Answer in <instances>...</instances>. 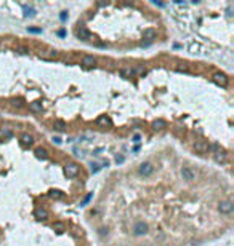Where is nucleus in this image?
I'll list each match as a JSON object with an SVG mask.
<instances>
[{
	"instance_id": "nucleus-14",
	"label": "nucleus",
	"mask_w": 234,
	"mask_h": 246,
	"mask_svg": "<svg viewBox=\"0 0 234 246\" xmlns=\"http://www.w3.org/2000/svg\"><path fill=\"white\" fill-rule=\"evenodd\" d=\"M29 109H31L32 112H35V114H40V112H42V109H44V106H42V102H37L35 101V102L29 104Z\"/></svg>"
},
{
	"instance_id": "nucleus-17",
	"label": "nucleus",
	"mask_w": 234,
	"mask_h": 246,
	"mask_svg": "<svg viewBox=\"0 0 234 246\" xmlns=\"http://www.w3.org/2000/svg\"><path fill=\"white\" fill-rule=\"evenodd\" d=\"M153 128L157 131V130H164V128H167V123H165L164 120H154L153 121Z\"/></svg>"
},
{
	"instance_id": "nucleus-8",
	"label": "nucleus",
	"mask_w": 234,
	"mask_h": 246,
	"mask_svg": "<svg viewBox=\"0 0 234 246\" xmlns=\"http://www.w3.org/2000/svg\"><path fill=\"white\" fill-rule=\"evenodd\" d=\"M56 56H58V53L55 50H42L39 53V58H42V59H55Z\"/></svg>"
},
{
	"instance_id": "nucleus-27",
	"label": "nucleus",
	"mask_w": 234,
	"mask_h": 246,
	"mask_svg": "<svg viewBox=\"0 0 234 246\" xmlns=\"http://www.w3.org/2000/svg\"><path fill=\"white\" fill-rule=\"evenodd\" d=\"M53 142H55V144H61V142H63V139L56 136V138H53Z\"/></svg>"
},
{
	"instance_id": "nucleus-4",
	"label": "nucleus",
	"mask_w": 234,
	"mask_h": 246,
	"mask_svg": "<svg viewBox=\"0 0 234 246\" xmlns=\"http://www.w3.org/2000/svg\"><path fill=\"white\" fill-rule=\"evenodd\" d=\"M64 173L67 177H75L79 174V165L77 163H67L64 166Z\"/></svg>"
},
{
	"instance_id": "nucleus-30",
	"label": "nucleus",
	"mask_w": 234,
	"mask_h": 246,
	"mask_svg": "<svg viewBox=\"0 0 234 246\" xmlns=\"http://www.w3.org/2000/svg\"><path fill=\"white\" fill-rule=\"evenodd\" d=\"M100 234H101V235H104V234L107 235V229H101V232H100Z\"/></svg>"
},
{
	"instance_id": "nucleus-19",
	"label": "nucleus",
	"mask_w": 234,
	"mask_h": 246,
	"mask_svg": "<svg viewBox=\"0 0 234 246\" xmlns=\"http://www.w3.org/2000/svg\"><path fill=\"white\" fill-rule=\"evenodd\" d=\"M55 128L60 130V131H64L66 130V123L63 120H55Z\"/></svg>"
},
{
	"instance_id": "nucleus-15",
	"label": "nucleus",
	"mask_w": 234,
	"mask_h": 246,
	"mask_svg": "<svg viewBox=\"0 0 234 246\" xmlns=\"http://www.w3.org/2000/svg\"><path fill=\"white\" fill-rule=\"evenodd\" d=\"M82 64H84L85 67H93L96 64V59L93 56H84V59H82Z\"/></svg>"
},
{
	"instance_id": "nucleus-11",
	"label": "nucleus",
	"mask_w": 234,
	"mask_h": 246,
	"mask_svg": "<svg viewBox=\"0 0 234 246\" xmlns=\"http://www.w3.org/2000/svg\"><path fill=\"white\" fill-rule=\"evenodd\" d=\"M157 37V31L156 29H153V27H149V29H144V32H143V38H146V40H154Z\"/></svg>"
},
{
	"instance_id": "nucleus-10",
	"label": "nucleus",
	"mask_w": 234,
	"mask_h": 246,
	"mask_svg": "<svg viewBox=\"0 0 234 246\" xmlns=\"http://www.w3.org/2000/svg\"><path fill=\"white\" fill-rule=\"evenodd\" d=\"M19 141H21V144L24 145V147H31L32 144H34V138L31 134H23L21 138H19Z\"/></svg>"
},
{
	"instance_id": "nucleus-13",
	"label": "nucleus",
	"mask_w": 234,
	"mask_h": 246,
	"mask_svg": "<svg viewBox=\"0 0 234 246\" xmlns=\"http://www.w3.org/2000/svg\"><path fill=\"white\" fill-rule=\"evenodd\" d=\"M213 158H215L216 163H226V161H228V155H226L225 152H221V150L215 152V154H213Z\"/></svg>"
},
{
	"instance_id": "nucleus-2",
	"label": "nucleus",
	"mask_w": 234,
	"mask_h": 246,
	"mask_svg": "<svg viewBox=\"0 0 234 246\" xmlns=\"http://www.w3.org/2000/svg\"><path fill=\"white\" fill-rule=\"evenodd\" d=\"M133 235H136V237H143V235H146L148 234V224L146 222H143V221H140V222H136L135 225H133Z\"/></svg>"
},
{
	"instance_id": "nucleus-28",
	"label": "nucleus",
	"mask_w": 234,
	"mask_h": 246,
	"mask_svg": "<svg viewBox=\"0 0 234 246\" xmlns=\"http://www.w3.org/2000/svg\"><path fill=\"white\" fill-rule=\"evenodd\" d=\"M133 142H140V134H135L133 136Z\"/></svg>"
},
{
	"instance_id": "nucleus-24",
	"label": "nucleus",
	"mask_w": 234,
	"mask_h": 246,
	"mask_svg": "<svg viewBox=\"0 0 234 246\" xmlns=\"http://www.w3.org/2000/svg\"><path fill=\"white\" fill-rule=\"evenodd\" d=\"M53 229L58 230V232H63V230H64V224H63V222H55V224H53Z\"/></svg>"
},
{
	"instance_id": "nucleus-3",
	"label": "nucleus",
	"mask_w": 234,
	"mask_h": 246,
	"mask_svg": "<svg viewBox=\"0 0 234 246\" xmlns=\"http://www.w3.org/2000/svg\"><path fill=\"white\" fill-rule=\"evenodd\" d=\"M218 211L221 213V214H231V213L234 211V204H232V201H229V200L220 201V203H218Z\"/></svg>"
},
{
	"instance_id": "nucleus-26",
	"label": "nucleus",
	"mask_w": 234,
	"mask_h": 246,
	"mask_svg": "<svg viewBox=\"0 0 234 246\" xmlns=\"http://www.w3.org/2000/svg\"><path fill=\"white\" fill-rule=\"evenodd\" d=\"M176 71H180V72H181V71H183V72H188V67H186V66H178V67H176Z\"/></svg>"
},
{
	"instance_id": "nucleus-25",
	"label": "nucleus",
	"mask_w": 234,
	"mask_h": 246,
	"mask_svg": "<svg viewBox=\"0 0 234 246\" xmlns=\"http://www.w3.org/2000/svg\"><path fill=\"white\" fill-rule=\"evenodd\" d=\"M90 166H91V173H98V171L101 170V165H100V163H91Z\"/></svg>"
},
{
	"instance_id": "nucleus-18",
	"label": "nucleus",
	"mask_w": 234,
	"mask_h": 246,
	"mask_svg": "<svg viewBox=\"0 0 234 246\" xmlns=\"http://www.w3.org/2000/svg\"><path fill=\"white\" fill-rule=\"evenodd\" d=\"M96 123H98V125H104V126H111V120H109V117H106V115L100 117L96 120Z\"/></svg>"
},
{
	"instance_id": "nucleus-21",
	"label": "nucleus",
	"mask_w": 234,
	"mask_h": 246,
	"mask_svg": "<svg viewBox=\"0 0 234 246\" xmlns=\"http://www.w3.org/2000/svg\"><path fill=\"white\" fill-rule=\"evenodd\" d=\"M48 195H50L51 198H63V197H64V194L60 192V190H50Z\"/></svg>"
},
{
	"instance_id": "nucleus-12",
	"label": "nucleus",
	"mask_w": 234,
	"mask_h": 246,
	"mask_svg": "<svg viewBox=\"0 0 234 246\" xmlns=\"http://www.w3.org/2000/svg\"><path fill=\"white\" fill-rule=\"evenodd\" d=\"M77 37L82 38V40H90V38H91V34L85 29V27H79V29H77Z\"/></svg>"
},
{
	"instance_id": "nucleus-1",
	"label": "nucleus",
	"mask_w": 234,
	"mask_h": 246,
	"mask_svg": "<svg viewBox=\"0 0 234 246\" xmlns=\"http://www.w3.org/2000/svg\"><path fill=\"white\" fill-rule=\"evenodd\" d=\"M154 171H156V166H154L151 161H144V163H141V165L138 166V174H140V176H144V177L151 176Z\"/></svg>"
},
{
	"instance_id": "nucleus-29",
	"label": "nucleus",
	"mask_w": 234,
	"mask_h": 246,
	"mask_svg": "<svg viewBox=\"0 0 234 246\" xmlns=\"http://www.w3.org/2000/svg\"><path fill=\"white\" fill-rule=\"evenodd\" d=\"M123 160H125V158H123V157H122V155H120V157H117V158H116V161H117V163H122V161H123Z\"/></svg>"
},
{
	"instance_id": "nucleus-20",
	"label": "nucleus",
	"mask_w": 234,
	"mask_h": 246,
	"mask_svg": "<svg viewBox=\"0 0 234 246\" xmlns=\"http://www.w3.org/2000/svg\"><path fill=\"white\" fill-rule=\"evenodd\" d=\"M120 74H122V77H132L133 75V69H130V67H123V69L120 71Z\"/></svg>"
},
{
	"instance_id": "nucleus-16",
	"label": "nucleus",
	"mask_w": 234,
	"mask_h": 246,
	"mask_svg": "<svg viewBox=\"0 0 234 246\" xmlns=\"http://www.w3.org/2000/svg\"><path fill=\"white\" fill-rule=\"evenodd\" d=\"M35 155H37L39 158H44V160H47V158H48V152H47V149H44V147L35 149Z\"/></svg>"
},
{
	"instance_id": "nucleus-23",
	"label": "nucleus",
	"mask_w": 234,
	"mask_h": 246,
	"mask_svg": "<svg viewBox=\"0 0 234 246\" xmlns=\"http://www.w3.org/2000/svg\"><path fill=\"white\" fill-rule=\"evenodd\" d=\"M133 74H136V75H146V69H144V67H136V69H133Z\"/></svg>"
},
{
	"instance_id": "nucleus-22",
	"label": "nucleus",
	"mask_w": 234,
	"mask_h": 246,
	"mask_svg": "<svg viewBox=\"0 0 234 246\" xmlns=\"http://www.w3.org/2000/svg\"><path fill=\"white\" fill-rule=\"evenodd\" d=\"M199 50H200V45H199V43H191V45H189V51H191V53H199Z\"/></svg>"
},
{
	"instance_id": "nucleus-6",
	"label": "nucleus",
	"mask_w": 234,
	"mask_h": 246,
	"mask_svg": "<svg viewBox=\"0 0 234 246\" xmlns=\"http://www.w3.org/2000/svg\"><path fill=\"white\" fill-rule=\"evenodd\" d=\"M212 80L215 81L216 85H221V86H226V85H228V81H229V78H228L225 74H221V72H216V74H213Z\"/></svg>"
},
{
	"instance_id": "nucleus-5",
	"label": "nucleus",
	"mask_w": 234,
	"mask_h": 246,
	"mask_svg": "<svg viewBox=\"0 0 234 246\" xmlns=\"http://www.w3.org/2000/svg\"><path fill=\"white\" fill-rule=\"evenodd\" d=\"M181 177H183L185 181L191 182V181H194V179H196V173L192 171L189 166H183V168H181Z\"/></svg>"
},
{
	"instance_id": "nucleus-9",
	"label": "nucleus",
	"mask_w": 234,
	"mask_h": 246,
	"mask_svg": "<svg viewBox=\"0 0 234 246\" xmlns=\"http://www.w3.org/2000/svg\"><path fill=\"white\" fill-rule=\"evenodd\" d=\"M34 216L37 217L39 221H47V219H48V211L44 209V208H37V209L34 211Z\"/></svg>"
},
{
	"instance_id": "nucleus-7",
	"label": "nucleus",
	"mask_w": 234,
	"mask_h": 246,
	"mask_svg": "<svg viewBox=\"0 0 234 246\" xmlns=\"http://www.w3.org/2000/svg\"><path fill=\"white\" fill-rule=\"evenodd\" d=\"M194 150L197 154H207L209 152V144L204 141H196L194 142Z\"/></svg>"
}]
</instances>
